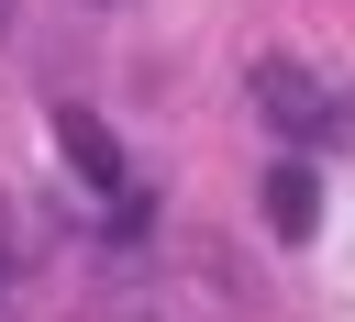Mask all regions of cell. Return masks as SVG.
<instances>
[{
    "instance_id": "cell-1",
    "label": "cell",
    "mask_w": 355,
    "mask_h": 322,
    "mask_svg": "<svg viewBox=\"0 0 355 322\" xmlns=\"http://www.w3.org/2000/svg\"><path fill=\"white\" fill-rule=\"evenodd\" d=\"M255 111L288 133V144H355V100L344 89H322L311 67H288V56H266L255 67Z\"/></svg>"
},
{
    "instance_id": "cell-2",
    "label": "cell",
    "mask_w": 355,
    "mask_h": 322,
    "mask_svg": "<svg viewBox=\"0 0 355 322\" xmlns=\"http://www.w3.org/2000/svg\"><path fill=\"white\" fill-rule=\"evenodd\" d=\"M311 222H322V178H311V155H277L266 167V233L277 244H311Z\"/></svg>"
},
{
    "instance_id": "cell-3",
    "label": "cell",
    "mask_w": 355,
    "mask_h": 322,
    "mask_svg": "<svg viewBox=\"0 0 355 322\" xmlns=\"http://www.w3.org/2000/svg\"><path fill=\"white\" fill-rule=\"evenodd\" d=\"M55 133H67V155H78V178H89V189H122V144H111V122H100V111H67Z\"/></svg>"
},
{
    "instance_id": "cell-4",
    "label": "cell",
    "mask_w": 355,
    "mask_h": 322,
    "mask_svg": "<svg viewBox=\"0 0 355 322\" xmlns=\"http://www.w3.org/2000/svg\"><path fill=\"white\" fill-rule=\"evenodd\" d=\"M100 11H111V0H100Z\"/></svg>"
}]
</instances>
